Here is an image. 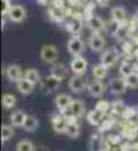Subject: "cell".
<instances>
[{
  "label": "cell",
  "mask_w": 138,
  "mask_h": 151,
  "mask_svg": "<svg viewBox=\"0 0 138 151\" xmlns=\"http://www.w3.org/2000/svg\"><path fill=\"white\" fill-rule=\"evenodd\" d=\"M1 104H3V106L6 109H12L16 105V98L12 94H4L3 99H1Z\"/></svg>",
  "instance_id": "obj_27"
},
{
  "label": "cell",
  "mask_w": 138,
  "mask_h": 151,
  "mask_svg": "<svg viewBox=\"0 0 138 151\" xmlns=\"http://www.w3.org/2000/svg\"><path fill=\"white\" fill-rule=\"evenodd\" d=\"M11 8H12L11 0H1V14H3V17H7Z\"/></svg>",
  "instance_id": "obj_31"
},
{
  "label": "cell",
  "mask_w": 138,
  "mask_h": 151,
  "mask_svg": "<svg viewBox=\"0 0 138 151\" xmlns=\"http://www.w3.org/2000/svg\"><path fill=\"white\" fill-rule=\"evenodd\" d=\"M110 17H111V21L117 22L119 25H123L126 18H127V12L124 10L123 7L121 6H117V7H112L110 11Z\"/></svg>",
  "instance_id": "obj_13"
},
{
  "label": "cell",
  "mask_w": 138,
  "mask_h": 151,
  "mask_svg": "<svg viewBox=\"0 0 138 151\" xmlns=\"http://www.w3.org/2000/svg\"><path fill=\"white\" fill-rule=\"evenodd\" d=\"M4 74H6V76H7V79L10 82H19L22 79V78L24 76V72L22 71V68L18 65V64H10L7 68H6V71H4Z\"/></svg>",
  "instance_id": "obj_9"
},
{
  "label": "cell",
  "mask_w": 138,
  "mask_h": 151,
  "mask_svg": "<svg viewBox=\"0 0 138 151\" xmlns=\"http://www.w3.org/2000/svg\"><path fill=\"white\" fill-rule=\"evenodd\" d=\"M52 125H53V129L58 134H65L66 132V127H68V121H66L65 116L62 114H57L52 119Z\"/></svg>",
  "instance_id": "obj_16"
},
{
  "label": "cell",
  "mask_w": 138,
  "mask_h": 151,
  "mask_svg": "<svg viewBox=\"0 0 138 151\" xmlns=\"http://www.w3.org/2000/svg\"><path fill=\"white\" fill-rule=\"evenodd\" d=\"M118 59H119V53L115 48H108V49L103 50L102 56H100V63L106 65L107 68L114 67L115 64L118 63Z\"/></svg>",
  "instance_id": "obj_2"
},
{
  "label": "cell",
  "mask_w": 138,
  "mask_h": 151,
  "mask_svg": "<svg viewBox=\"0 0 138 151\" xmlns=\"http://www.w3.org/2000/svg\"><path fill=\"white\" fill-rule=\"evenodd\" d=\"M107 75H108V68L106 65H103L102 63L95 64L92 67V76L95 79H97V81H102L104 78H107Z\"/></svg>",
  "instance_id": "obj_20"
},
{
  "label": "cell",
  "mask_w": 138,
  "mask_h": 151,
  "mask_svg": "<svg viewBox=\"0 0 138 151\" xmlns=\"http://www.w3.org/2000/svg\"><path fill=\"white\" fill-rule=\"evenodd\" d=\"M37 1H38L39 4H42V6H43V4H48V0H37Z\"/></svg>",
  "instance_id": "obj_34"
},
{
  "label": "cell",
  "mask_w": 138,
  "mask_h": 151,
  "mask_svg": "<svg viewBox=\"0 0 138 151\" xmlns=\"http://www.w3.org/2000/svg\"><path fill=\"white\" fill-rule=\"evenodd\" d=\"M124 82H126V86L130 88H137L138 87V74L137 72H133L129 76L124 78Z\"/></svg>",
  "instance_id": "obj_29"
},
{
  "label": "cell",
  "mask_w": 138,
  "mask_h": 151,
  "mask_svg": "<svg viewBox=\"0 0 138 151\" xmlns=\"http://www.w3.org/2000/svg\"><path fill=\"white\" fill-rule=\"evenodd\" d=\"M34 86H35V84H33L31 82H28L27 79H24V78H22L19 82H16L18 91L21 93V94H23V95L31 94V93H33V90H34Z\"/></svg>",
  "instance_id": "obj_19"
},
{
  "label": "cell",
  "mask_w": 138,
  "mask_h": 151,
  "mask_svg": "<svg viewBox=\"0 0 138 151\" xmlns=\"http://www.w3.org/2000/svg\"><path fill=\"white\" fill-rule=\"evenodd\" d=\"M60 82H61V81L55 79V78L52 76V75H49V76H46L45 79L42 81V84H41L42 91H45V93H52L53 90L58 88Z\"/></svg>",
  "instance_id": "obj_17"
},
{
  "label": "cell",
  "mask_w": 138,
  "mask_h": 151,
  "mask_svg": "<svg viewBox=\"0 0 138 151\" xmlns=\"http://www.w3.org/2000/svg\"><path fill=\"white\" fill-rule=\"evenodd\" d=\"M23 78L27 79L28 82H31L33 84L39 83V81H41V75H39L38 70H35V68H28V70H26Z\"/></svg>",
  "instance_id": "obj_23"
},
{
  "label": "cell",
  "mask_w": 138,
  "mask_h": 151,
  "mask_svg": "<svg viewBox=\"0 0 138 151\" xmlns=\"http://www.w3.org/2000/svg\"><path fill=\"white\" fill-rule=\"evenodd\" d=\"M80 132V128L76 123H68V127H66V132L65 134L70 137H77Z\"/></svg>",
  "instance_id": "obj_30"
},
{
  "label": "cell",
  "mask_w": 138,
  "mask_h": 151,
  "mask_svg": "<svg viewBox=\"0 0 138 151\" xmlns=\"http://www.w3.org/2000/svg\"><path fill=\"white\" fill-rule=\"evenodd\" d=\"M96 3L99 4V6H102V7H106V6L110 3V0H96Z\"/></svg>",
  "instance_id": "obj_33"
},
{
  "label": "cell",
  "mask_w": 138,
  "mask_h": 151,
  "mask_svg": "<svg viewBox=\"0 0 138 151\" xmlns=\"http://www.w3.org/2000/svg\"><path fill=\"white\" fill-rule=\"evenodd\" d=\"M26 15H27L26 8L23 6H21V4H15L8 12V19L11 22H14V23H21V22H23L26 19Z\"/></svg>",
  "instance_id": "obj_4"
},
{
  "label": "cell",
  "mask_w": 138,
  "mask_h": 151,
  "mask_svg": "<svg viewBox=\"0 0 138 151\" xmlns=\"http://www.w3.org/2000/svg\"><path fill=\"white\" fill-rule=\"evenodd\" d=\"M104 114H106V113L100 112V110H97V109H93L87 113V120H88V123L92 124V125H97V124H100L102 120L104 119Z\"/></svg>",
  "instance_id": "obj_21"
},
{
  "label": "cell",
  "mask_w": 138,
  "mask_h": 151,
  "mask_svg": "<svg viewBox=\"0 0 138 151\" xmlns=\"http://www.w3.org/2000/svg\"><path fill=\"white\" fill-rule=\"evenodd\" d=\"M108 88H110V91L114 95L123 94L126 91V88H127L124 78H114V79H111L110 83H108Z\"/></svg>",
  "instance_id": "obj_10"
},
{
  "label": "cell",
  "mask_w": 138,
  "mask_h": 151,
  "mask_svg": "<svg viewBox=\"0 0 138 151\" xmlns=\"http://www.w3.org/2000/svg\"><path fill=\"white\" fill-rule=\"evenodd\" d=\"M69 112H70V114H73V116L76 117V119L84 116V113H85V106H84V102L81 101V99H73Z\"/></svg>",
  "instance_id": "obj_18"
},
{
  "label": "cell",
  "mask_w": 138,
  "mask_h": 151,
  "mask_svg": "<svg viewBox=\"0 0 138 151\" xmlns=\"http://www.w3.org/2000/svg\"><path fill=\"white\" fill-rule=\"evenodd\" d=\"M16 151H35V147L33 142L24 139V140H21L16 144Z\"/></svg>",
  "instance_id": "obj_28"
},
{
  "label": "cell",
  "mask_w": 138,
  "mask_h": 151,
  "mask_svg": "<svg viewBox=\"0 0 138 151\" xmlns=\"http://www.w3.org/2000/svg\"><path fill=\"white\" fill-rule=\"evenodd\" d=\"M27 114L22 110H16L11 114L10 120H11V124L12 127H19V128H23V124H24V120H26Z\"/></svg>",
  "instance_id": "obj_22"
},
{
  "label": "cell",
  "mask_w": 138,
  "mask_h": 151,
  "mask_svg": "<svg viewBox=\"0 0 138 151\" xmlns=\"http://www.w3.org/2000/svg\"><path fill=\"white\" fill-rule=\"evenodd\" d=\"M58 57V50L54 45H43L41 48V59L48 64H54Z\"/></svg>",
  "instance_id": "obj_3"
},
{
  "label": "cell",
  "mask_w": 138,
  "mask_h": 151,
  "mask_svg": "<svg viewBox=\"0 0 138 151\" xmlns=\"http://www.w3.org/2000/svg\"><path fill=\"white\" fill-rule=\"evenodd\" d=\"M134 72V68H133V64L129 63V61H123L121 64V67H119V74H121L122 78H126L129 76L130 74Z\"/></svg>",
  "instance_id": "obj_26"
},
{
  "label": "cell",
  "mask_w": 138,
  "mask_h": 151,
  "mask_svg": "<svg viewBox=\"0 0 138 151\" xmlns=\"http://www.w3.org/2000/svg\"><path fill=\"white\" fill-rule=\"evenodd\" d=\"M14 134H15L14 128H12L11 125H7V124H4V125L1 127V142H3V143L8 142L11 137L14 136Z\"/></svg>",
  "instance_id": "obj_25"
},
{
  "label": "cell",
  "mask_w": 138,
  "mask_h": 151,
  "mask_svg": "<svg viewBox=\"0 0 138 151\" xmlns=\"http://www.w3.org/2000/svg\"><path fill=\"white\" fill-rule=\"evenodd\" d=\"M50 75L54 76L55 79H58V81H62L68 76V68L62 63H54L50 67Z\"/></svg>",
  "instance_id": "obj_15"
},
{
  "label": "cell",
  "mask_w": 138,
  "mask_h": 151,
  "mask_svg": "<svg viewBox=\"0 0 138 151\" xmlns=\"http://www.w3.org/2000/svg\"><path fill=\"white\" fill-rule=\"evenodd\" d=\"M73 102V98L68 94H58L55 97V106L61 113H65L70 109V105Z\"/></svg>",
  "instance_id": "obj_12"
},
{
  "label": "cell",
  "mask_w": 138,
  "mask_h": 151,
  "mask_svg": "<svg viewBox=\"0 0 138 151\" xmlns=\"http://www.w3.org/2000/svg\"><path fill=\"white\" fill-rule=\"evenodd\" d=\"M87 68H88V61L83 56L73 57L70 61V70L75 75H83L87 71Z\"/></svg>",
  "instance_id": "obj_6"
},
{
  "label": "cell",
  "mask_w": 138,
  "mask_h": 151,
  "mask_svg": "<svg viewBox=\"0 0 138 151\" xmlns=\"http://www.w3.org/2000/svg\"><path fill=\"white\" fill-rule=\"evenodd\" d=\"M87 90H88V93H90L91 97L99 98V97H102V95L104 94V91H106V86H104V83L102 81L95 79V81H92V82L88 83Z\"/></svg>",
  "instance_id": "obj_11"
},
{
  "label": "cell",
  "mask_w": 138,
  "mask_h": 151,
  "mask_svg": "<svg viewBox=\"0 0 138 151\" xmlns=\"http://www.w3.org/2000/svg\"><path fill=\"white\" fill-rule=\"evenodd\" d=\"M66 48H68V52L73 57H76V56H81V53L85 49V44L79 35H73L66 44Z\"/></svg>",
  "instance_id": "obj_1"
},
{
  "label": "cell",
  "mask_w": 138,
  "mask_h": 151,
  "mask_svg": "<svg viewBox=\"0 0 138 151\" xmlns=\"http://www.w3.org/2000/svg\"><path fill=\"white\" fill-rule=\"evenodd\" d=\"M37 128H38V120H37V117L27 114V117L24 120V124H23V129L27 131V132H33Z\"/></svg>",
  "instance_id": "obj_24"
},
{
  "label": "cell",
  "mask_w": 138,
  "mask_h": 151,
  "mask_svg": "<svg viewBox=\"0 0 138 151\" xmlns=\"http://www.w3.org/2000/svg\"><path fill=\"white\" fill-rule=\"evenodd\" d=\"M87 26H88L93 33H96V34H100V33H103L104 30H107V29H106L107 25H106V22L103 21V18L97 17V15H93L90 19H87Z\"/></svg>",
  "instance_id": "obj_5"
},
{
  "label": "cell",
  "mask_w": 138,
  "mask_h": 151,
  "mask_svg": "<svg viewBox=\"0 0 138 151\" xmlns=\"http://www.w3.org/2000/svg\"><path fill=\"white\" fill-rule=\"evenodd\" d=\"M88 46H90V49L95 53H99L104 49V46H106V40L102 34H96V33H93L92 35L90 37L88 40Z\"/></svg>",
  "instance_id": "obj_7"
},
{
  "label": "cell",
  "mask_w": 138,
  "mask_h": 151,
  "mask_svg": "<svg viewBox=\"0 0 138 151\" xmlns=\"http://www.w3.org/2000/svg\"><path fill=\"white\" fill-rule=\"evenodd\" d=\"M66 27H68V32L70 33V34L79 35L80 33L83 32L84 22H83V19H81L80 17H76V15H73L72 21H70L68 25H66Z\"/></svg>",
  "instance_id": "obj_14"
},
{
  "label": "cell",
  "mask_w": 138,
  "mask_h": 151,
  "mask_svg": "<svg viewBox=\"0 0 138 151\" xmlns=\"http://www.w3.org/2000/svg\"><path fill=\"white\" fill-rule=\"evenodd\" d=\"M68 86L73 93H81L88 87V84H87L83 75H73V76L69 79Z\"/></svg>",
  "instance_id": "obj_8"
},
{
  "label": "cell",
  "mask_w": 138,
  "mask_h": 151,
  "mask_svg": "<svg viewBox=\"0 0 138 151\" xmlns=\"http://www.w3.org/2000/svg\"><path fill=\"white\" fill-rule=\"evenodd\" d=\"M108 108H110V104H108L107 101H99L96 104V106H95V109L100 110V112H103V113L107 112Z\"/></svg>",
  "instance_id": "obj_32"
}]
</instances>
